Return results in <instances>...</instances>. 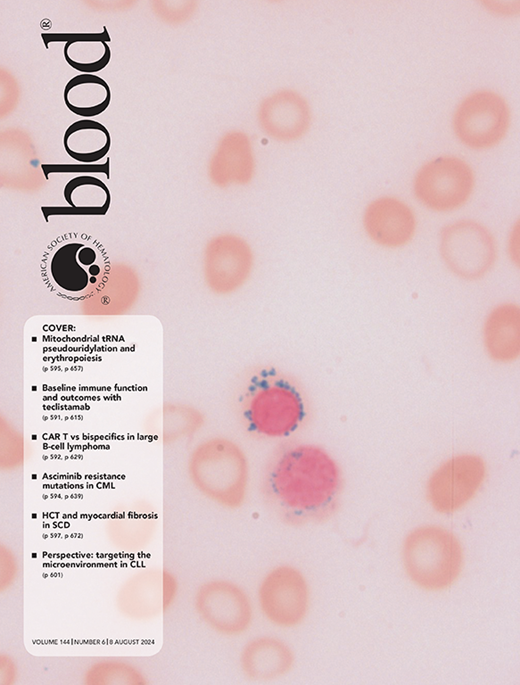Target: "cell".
<instances>
[{"instance_id":"obj_22","label":"cell","mask_w":520,"mask_h":685,"mask_svg":"<svg viewBox=\"0 0 520 685\" xmlns=\"http://www.w3.org/2000/svg\"><path fill=\"white\" fill-rule=\"evenodd\" d=\"M64 197L71 209L81 214H104L110 203L106 185L91 176H79L70 180L65 186Z\"/></svg>"},{"instance_id":"obj_17","label":"cell","mask_w":520,"mask_h":685,"mask_svg":"<svg viewBox=\"0 0 520 685\" xmlns=\"http://www.w3.org/2000/svg\"><path fill=\"white\" fill-rule=\"evenodd\" d=\"M213 280L223 292H235L245 286L253 275L255 253L251 244L235 234L221 236L214 243Z\"/></svg>"},{"instance_id":"obj_14","label":"cell","mask_w":520,"mask_h":685,"mask_svg":"<svg viewBox=\"0 0 520 685\" xmlns=\"http://www.w3.org/2000/svg\"><path fill=\"white\" fill-rule=\"evenodd\" d=\"M242 675L255 683H271L285 678L294 668L291 645L276 634H258L247 639L239 652Z\"/></svg>"},{"instance_id":"obj_19","label":"cell","mask_w":520,"mask_h":685,"mask_svg":"<svg viewBox=\"0 0 520 685\" xmlns=\"http://www.w3.org/2000/svg\"><path fill=\"white\" fill-rule=\"evenodd\" d=\"M63 99L72 113L88 118L97 116L107 109L111 101V91L103 78L92 74H80L67 82Z\"/></svg>"},{"instance_id":"obj_26","label":"cell","mask_w":520,"mask_h":685,"mask_svg":"<svg viewBox=\"0 0 520 685\" xmlns=\"http://www.w3.org/2000/svg\"><path fill=\"white\" fill-rule=\"evenodd\" d=\"M506 255L509 261L516 267H519V252H520V245H519V226L515 225L512 230L509 232L507 241H506V247H505Z\"/></svg>"},{"instance_id":"obj_5","label":"cell","mask_w":520,"mask_h":685,"mask_svg":"<svg viewBox=\"0 0 520 685\" xmlns=\"http://www.w3.org/2000/svg\"><path fill=\"white\" fill-rule=\"evenodd\" d=\"M107 270L105 252L80 237L58 241L43 259V277L48 286L67 299L80 300L94 294L103 285Z\"/></svg>"},{"instance_id":"obj_2","label":"cell","mask_w":520,"mask_h":685,"mask_svg":"<svg viewBox=\"0 0 520 685\" xmlns=\"http://www.w3.org/2000/svg\"><path fill=\"white\" fill-rule=\"evenodd\" d=\"M401 560L410 581L426 591H442L459 578L464 552L457 535L435 524L415 527L405 536Z\"/></svg>"},{"instance_id":"obj_18","label":"cell","mask_w":520,"mask_h":685,"mask_svg":"<svg viewBox=\"0 0 520 685\" xmlns=\"http://www.w3.org/2000/svg\"><path fill=\"white\" fill-rule=\"evenodd\" d=\"M255 158L248 136L240 131L225 134L212 158L213 179L221 185H246L255 174Z\"/></svg>"},{"instance_id":"obj_24","label":"cell","mask_w":520,"mask_h":685,"mask_svg":"<svg viewBox=\"0 0 520 685\" xmlns=\"http://www.w3.org/2000/svg\"><path fill=\"white\" fill-rule=\"evenodd\" d=\"M18 562L14 553L8 547L2 545L0 550V585L1 590H6L15 581L18 574Z\"/></svg>"},{"instance_id":"obj_20","label":"cell","mask_w":520,"mask_h":685,"mask_svg":"<svg viewBox=\"0 0 520 685\" xmlns=\"http://www.w3.org/2000/svg\"><path fill=\"white\" fill-rule=\"evenodd\" d=\"M111 137L107 128L92 119L72 123L63 136V146L73 159L91 163L104 157L109 151Z\"/></svg>"},{"instance_id":"obj_10","label":"cell","mask_w":520,"mask_h":685,"mask_svg":"<svg viewBox=\"0 0 520 685\" xmlns=\"http://www.w3.org/2000/svg\"><path fill=\"white\" fill-rule=\"evenodd\" d=\"M487 465L475 453L453 455L439 464L429 475L425 495L432 509L439 514H452L470 503L484 484Z\"/></svg>"},{"instance_id":"obj_7","label":"cell","mask_w":520,"mask_h":685,"mask_svg":"<svg viewBox=\"0 0 520 685\" xmlns=\"http://www.w3.org/2000/svg\"><path fill=\"white\" fill-rule=\"evenodd\" d=\"M253 598L257 613L268 625L290 630L307 618L311 607V588L301 569L280 563L262 574Z\"/></svg>"},{"instance_id":"obj_3","label":"cell","mask_w":520,"mask_h":685,"mask_svg":"<svg viewBox=\"0 0 520 685\" xmlns=\"http://www.w3.org/2000/svg\"><path fill=\"white\" fill-rule=\"evenodd\" d=\"M194 487L219 506L236 509L247 500L251 467L245 452L235 443L217 440L195 450L188 463Z\"/></svg>"},{"instance_id":"obj_12","label":"cell","mask_w":520,"mask_h":685,"mask_svg":"<svg viewBox=\"0 0 520 685\" xmlns=\"http://www.w3.org/2000/svg\"><path fill=\"white\" fill-rule=\"evenodd\" d=\"M509 109L505 100L492 90H477L457 106L453 129L465 145L484 149L496 145L506 134Z\"/></svg>"},{"instance_id":"obj_15","label":"cell","mask_w":520,"mask_h":685,"mask_svg":"<svg viewBox=\"0 0 520 685\" xmlns=\"http://www.w3.org/2000/svg\"><path fill=\"white\" fill-rule=\"evenodd\" d=\"M257 118L261 129L279 141H293L306 133L311 121L307 100L292 89H282L264 98Z\"/></svg>"},{"instance_id":"obj_4","label":"cell","mask_w":520,"mask_h":685,"mask_svg":"<svg viewBox=\"0 0 520 685\" xmlns=\"http://www.w3.org/2000/svg\"><path fill=\"white\" fill-rule=\"evenodd\" d=\"M244 424L256 435L287 437L301 425L305 405L299 390L273 373L255 376L242 398Z\"/></svg>"},{"instance_id":"obj_23","label":"cell","mask_w":520,"mask_h":685,"mask_svg":"<svg viewBox=\"0 0 520 685\" xmlns=\"http://www.w3.org/2000/svg\"><path fill=\"white\" fill-rule=\"evenodd\" d=\"M83 680L89 685H142L146 677L133 664L118 659H102L92 663Z\"/></svg>"},{"instance_id":"obj_13","label":"cell","mask_w":520,"mask_h":685,"mask_svg":"<svg viewBox=\"0 0 520 685\" xmlns=\"http://www.w3.org/2000/svg\"><path fill=\"white\" fill-rule=\"evenodd\" d=\"M366 237L385 250H400L415 238L417 218L411 206L402 199L382 195L371 200L362 214Z\"/></svg>"},{"instance_id":"obj_9","label":"cell","mask_w":520,"mask_h":685,"mask_svg":"<svg viewBox=\"0 0 520 685\" xmlns=\"http://www.w3.org/2000/svg\"><path fill=\"white\" fill-rule=\"evenodd\" d=\"M475 184V173L468 162L457 156L444 155L418 168L412 190L418 202L428 210L447 213L469 201Z\"/></svg>"},{"instance_id":"obj_16","label":"cell","mask_w":520,"mask_h":685,"mask_svg":"<svg viewBox=\"0 0 520 685\" xmlns=\"http://www.w3.org/2000/svg\"><path fill=\"white\" fill-rule=\"evenodd\" d=\"M481 341L485 354L494 363L508 365L520 357V306L515 301L494 305L484 317Z\"/></svg>"},{"instance_id":"obj_21","label":"cell","mask_w":520,"mask_h":685,"mask_svg":"<svg viewBox=\"0 0 520 685\" xmlns=\"http://www.w3.org/2000/svg\"><path fill=\"white\" fill-rule=\"evenodd\" d=\"M109 41L110 36L104 28V31L93 33L89 38L66 42L64 58L68 65L84 74L101 71L111 58Z\"/></svg>"},{"instance_id":"obj_1","label":"cell","mask_w":520,"mask_h":685,"mask_svg":"<svg viewBox=\"0 0 520 685\" xmlns=\"http://www.w3.org/2000/svg\"><path fill=\"white\" fill-rule=\"evenodd\" d=\"M337 461L322 447L298 444L268 462L262 481L269 504L285 519L303 523L334 510L342 489Z\"/></svg>"},{"instance_id":"obj_27","label":"cell","mask_w":520,"mask_h":685,"mask_svg":"<svg viewBox=\"0 0 520 685\" xmlns=\"http://www.w3.org/2000/svg\"><path fill=\"white\" fill-rule=\"evenodd\" d=\"M0 679L1 683L7 684L11 682L14 679L15 675V666L14 663L12 662V659L6 655H2L1 657V664H0Z\"/></svg>"},{"instance_id":"obj_8","label":"cell","mask_w":520,"mask_h":685,"mask_svg":"<svg viewBox=\"0 0 520 685\" xmlns=\"http://www.w3.org/2000/svg\"><path fill=\"white\" fill-rule=\"evenodd\" d=\"M193 608L209 630L231 638L248 633L257 613L253 595L245 586L227 578L201 583L193 595Z\"/></svg>"},{"instance_id":"obj_6","label":"cell","mask_w":520,"mask_h":685,"mask_svg":"<svg viewBox=\"0 0 520 685\" xmlns=\"http://www.w3.org/2000/svg\"><path fill=\"white\" fill-rule=\"evenodd\" d=\"M438 255L445 269L464 282L485 279L497 265L499 246L493 232L474 219H458L442 227Z\"/></svg>"},{"instance_id":"obj_25","label":"cell","mask_w":520,"mask_h":685,"mask_svg":"<svg viewBox=\"0 0 520 685\" xmlns=\"http://www.w3.org/2000/svg\"><path fill=\"white\" fill-rule=\"evenodd\" d=\"M162 6L157 5L160 16L170 22H181L186 19L194 10V2H184L182 6H168L166 2H161Z\"/></svg>"},{"instance_id":"obj_11","label":"cell","mask_w":520,"mask_h":685,"mask_svg":"<svg viewBox=\"0 0 520 685\" xmlns=\"http://www.w3.org/2000/svg\"><path fill=\"white\" fill-rule=\"evenodd\" d=\"M178 593V580L169 569L145 567L135 571L122 583L116 604L125 617L148 621L170 610Z\"/></svg>"}]
</instances>
